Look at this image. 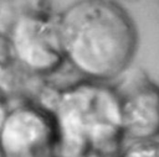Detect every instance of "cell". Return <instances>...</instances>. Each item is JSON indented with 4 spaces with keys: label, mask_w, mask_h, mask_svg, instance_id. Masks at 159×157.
<instances>
[{
    "label": "cell",
    "mask_w": 159,
    "mask_h": 157,
    "mask_svg": "<svg viewBox=\"0 0 159 157\" xmlns=\"http://www.w3.org/2000/svg\"><path fill=\"white\" fill-rule=\"evenodd\" d=\"M66 63L82 79L113 83L130 68L139 35L116 1L76 0L57 14Z\"/></svg>",
    "instance_id": "6da1fadb"
},
{
    "label": "cell",
    "mask_w": 159,
    "mask_h": 157,
    "mask_svg": "<svg viewBox=\"0 0 159 157\" xmlns=\"http://www.w3.org/2000/svg\"><path fill=\"white\" fill-rule=\"evenodd\" d=\"M34 100L52 115L57 157H83L91 151L120 148V109L112 83L81 79L58 87L45 80Z\"/></svg>",
    "instance_id": "7a4b0ae2"
},
{
    "label": "cell",
    "mask_w": 159,
    "mask_h": 157,
    "mask_svg": "<svg viewBox=\"0 0 159 157\" xmlns=\"http://www.w3.org/2000/svg\"><path fill=\"white\" fill-rule=\"evenodd\" d=\"M6 38L14 66L27 77L45 80L66 63L55 12L20 20Z\"/></svg>",
    "instance_id": "3957f363"
},
{
    "label": "cell",
    "mask_w": 159,
    "mask_h": 157,
    "mask_svg": "<svg viewBox=\"0 0 159 157\" xmlns=\"http://www.w3.org/2000/svg\"><path fill=\"white\" fill-rule=\"evenodd\" d=\"M0 157H57L50 111L34 99H14L0 124Z\"/></svg>",
    "instance_id": "277c9868"
},
{
    "label": "cell",
    "mask_w": 159,
    "mask_h": 157,
    "mask_svg": "<svg viewBox=\"0 0 159 157\" xmlns=\"http://www.w3.org/2000/svg\"><path fill=\"white\" fill-rule=\"evenodd\" d=\"M119 101L123 142L159 137V84L129 68L112 83Z\"/></svg>",
    "instance_id": "5b68a950"
},
{
    "label": "cell",
    "mask_w": 159,
    "mask_h": 157,
    "mask_svg": "<svg viewBox=\"0 0 159 157\" xmlns=\"http://www.w3.org/2000/svg\"><path fill=\"white\" fill-rule=\"evenodd\" d=\"M51 0H0V36H7L22 19L52 14Z\"/></svg>",
    "instance_id": "8992f818"
},
{
    "label": "cell",
    "mask_w": 159,
    "mask_h": 157,
    "mask_svg": "<svg viewBox=\"0 0 159 157\" xmlns=\"http://www.w3.org/2000/svg\"><path fill=\"white\" fill-rule=\"evenodd\" d=\"M43 82L25 75L14 64L0 63V91L10 100L34 99Z\"/></svg>",
    "instance_id": "52a82bcc"
},
{
    "label": "cell",
    "mask_w": 159,
    "mask_h": 157,
    "mask_svg": "<svg viewBox=\"0 0 159 157\" xmlns=\"http://www.w3.org/2000/svg\"><path fill=\"white\" fill-rule=\"evenodd\" d=\"M118 157H159V137L125 141L118 151Z\"/></svg>",
    "instance_id": "ba28073f"
},
{
    "label": "cell",
    "mask_w": 159,
    "mask_h": 157,
    "mask_svg": "<svg viewBox=\"0 0 159 157\" xmlns=\"http://www.w3.org/2000/svg\"><path fill=\"white\" fill-rule=\"evenodd\" d=\"M119 150H97L86 153L83 157H118Z\"/></svg>",
    "instance_id": "9c48e42d"
},
{
    "label": "cell",
    "mask_w": 159,
    "mask_h": 157,
    "mask_svg": "<svg viewBox=\"0 0 159 157\" xmlns=\"http://www.w3.org/2000/svg\"><path fill=\"white\" fill-rule=\"evenodd\" d=\"M10 103H11V100L5 94H2L0 91V124H1V121H2V119H4V116H5L6 111H7V109L10 106Z\"/></svg>",
    "instance_id": "30bf717a"
},
{
    "label": "cell",
    "mask_w": 159,
    "mask_h": 157,
    "mask_svg": "<svg viewBox=\"0 0 159 157\" xmlns=\"http://www.w3.org/2000/svg\"><path fill=\"white\" fill-rule=\"evenodd\" d=\"M117 2L118 1H125V2H135V1H138V0H116Z\"/></svg>",
    "instance_id": "8fae6325"
},
{
    "label": "cell",
    "mask_w": 159,
    "mask_h": 157,
    "mask_svg": "<svg viewBox=\"0 0 159 157\" xmlns=\"http://www.w3.org/2000/svg\"><path fill=\"white\" fill-rule=\"evenodd\" d=\"M109 1H116V0H109ZM116 2H117V1H116Z\"/></svg>",
    "instance_id": "7c38bea8"
},
{
    "label": "cell",
    "mask_w": 159,
    "mask_h": 157,
    "mask_svg": "<svg viewBox=\"0 0 159 157\" xmlns=\"http://www.w3.org/2000/svg\"><path fill=\"white\" fill-rule=\"evenodd\" d=\"M157 2H158V5H159V0H157Z\"/></svg>",
    "instance_id": "4fadbf2b"
}]
</instances>
